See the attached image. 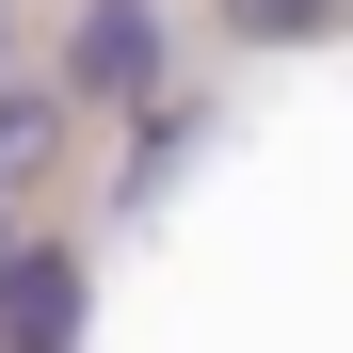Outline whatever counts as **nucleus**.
<instances>
[{
  "mask_svg": "<svg viewBox=\"0 0 353 353\" xmlns=\"http://www.w3.org/2000/svg\"><path fill=\"white\" fill-rule=\"evenodd\" d=\"M65 97H81V112H145V97H161V0H81Z\"/></svg>",
  "mask_w": 353,
  "mask_h": 353,
  "instance_id": "f257e3e1",
  "label": "nucleus"
},
{
  "mask_svg": "<svg viewBox=\"0 0 353 353\" xmlns=\"http://www.w3.org/2000/svg\"><path fill=\"white\" fill-rule=\"evenodd\" d=\"M0 353H81V257L65 241H17L0 257Z\"/></svg>",
  "mask_w": 353,
  "mask_h": 353,
  "instance_id": "f03ea898",
  "label": "nucleus"
},
{
  "mask_svg": "<svg viewBox=\"0 0 353 353\" xmlns=\"http://www.w3.org/2000/svg\"><path fill=\"white\" fill-rule=\"evenodd\" d=\"M65 161V97H32V81H0V209L32 193V176Z\"/></svg>",
  "mask_w": 353,
  "mask_h": 353,
  "instance_id": "7ed1b4c3",
  "label": "nucleus"
},
{
  "mask_svg": "<svg viewBox=\"0 0 353 353\" xmlns=\"http://www.w3.org/2000/svg\"><path fill=\"white\" fill-rule=\"evenodd\" d=\"M209 32H241V48H305V32H337V0H209Z\"/></svg>",
  "mask_w": 353,
  "mask_h": 353,
  "instance_id": "20e7f679",
  "label": "nucleus"
},
{
  "mask_svg": "<svg viewBox=\"0 0 353 353\" xmlns=\"http://www.w3.org/2000/svg\"><path fill=\"white\" fill-rule=\"evenodd\" d=\"M0 48H17V0H0Z\"/></svg>",
  "mask_w": 353,
  "mask_h": 353,
  "instance_id": "39448f33",
  "label": "nucleus"
},
{
  "mask_svg": "<svg viewBox=\"0 0 353 353\" xmlns=\"http://www.w3.org/2000/svg\"><path fill=\"white\" fill-rule=\"evenodd\" d=\"M0 257H17V241H0Z\"/></svg>",
  "mask_w": 353,
  "mask_h": 353,
  "instance_id": "423d86ee",
  "label": "nucleus"
}]
</instances>
